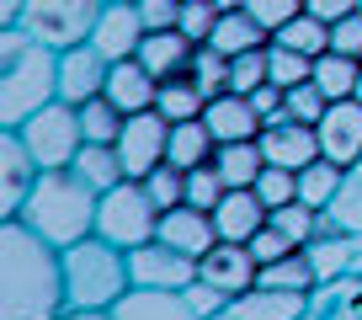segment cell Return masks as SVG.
<instances>
[{"label":"cell","instance_id":"6da1fadb","mask_svg":"<svg viewBox=\"0 0 362 320\" xmlns=\"http://www.w3.org/2000/svg\"><path fill=\"white\" fill-rule=\"evenodd\" d=\"M0 320H59L69 309L64 251L43 240L27 219L0 224Z\"/></svg>","mask_w":362,"mask_h":320},{"label":"cell","instance_id":"7a4b0ae2","mask_svg":"<svg viewBox=\"0 0 362 320\" xmlns=\"http://www.w3.org/2000/svg\"><path fill=\"white\" fill-rule=\"evenodd\" d=\"M48 102H59V48L27 27H0V123L22 128Z\"/></svg>","mask_w":362,"mask_h":320},{"label":"cell","instance_id":"3957f363","mask_svg":"<svg viewBox=\"0 0 362 320\" xmlns=\"http://www.w3.org/2000/svg\"><path fill=\"white\" fill-rule=\"evenodd\" d=\"M96 208H102V193H96L75 166H59V171L37 176L33 198L22 203L16 219H27L43 240H54L59 251H64V246H75V240L96 235Z\"/></svg>","mask_w":362,"mask_h":320},{"label":"cell","instance_id":"277c9868","mask_svg":"<svg viewBox=\"0 0 362 320\" xmlns=\"http://www.w3.org/2000/svg\"><path fill=\"white\" fill-rule=\"evenodd\" d=\"M134 288L128 251L102 235H86L64 246V294L69 309H117V299Z\"/></svg>","mask_w":362,"mask_h":320},{"label":"cell","instance_id":"5b68a950","mask_svg":"<svg viewBox=\"0 0 362 320\" xmlns=\"http://www.w3.org/2000/svg\"><path fill=\"white\" fill-rule=\"evenodd\" d=\"M96 235L123 246V251H139L160 235V203L149 198V187L139 176H123L112 193H102V208H96Z\"/></svg>","mask_w":362,"mask_h":320},{"label":"cell","instance_id":"8992f818","mask_svg":"<svg viewBox=\"0 0 362 320\" xmlns=\"http://www.w3.org/2000/svg\"><path fill=\"white\" fill-rule=\"evenodd\" d=\"M16 134L27 139V149L37 155L43 171H59V166H75V155L86 149V123H80V107L75 102H48L43 113H33Z\"/></svg>","mask_w":362,"mask_h":320},{"label":"cell","instance_id":"52a82bcc","mask_svg":"<svg viewBox=\"0 0 362 320\" xmlns=\"http://www.w3.org/2000/svg\"><path fill=\"white\" fill-rule=\"evenodd\" d=\"M107 6L112 0H27L16 27H27L33 38H43L54 48H75V43H90Z\"/></svg>","mask_w":362,"mask_h":320},{"label":"cell","instance_id":"ba28073f","mask_svg":"<svg viewBox=\"0 0 362 320\" xmlns=\"http://www.w3.org/2000/svg\"><path fill=\"white\" fill-rule=\"evenodd\" d=\"M165 149H170V118L160 107H144V113H128L123 118V134H117V155H123V171L144 182L155 166H165Z\"/></svg>","mask_w":362,"mask_h":320},{"label":"cell","instance_id":"9c48e42d","mask_svg":"<svg viewBox=\"0 0 362 320\" xmlns=\"http://www.w3.org/2000/svg\"><path fill=\"white\" fill-rule=\"evenodd\" d=\"M315 134H320V155H325L330 166H341V171H351L362 160V102L357 96L330 102L325 118L315 123Z\"/></svg>","mask_w":362,"mask_h":320},{"label":"cell","instance_id":"30bf717a","mask_svg":"<svg viewBox=\"0 0 362 320\" xmlns=\"http://www.w3.org/2000/svg\"><path fill=\"white\" fill-rule=\"evenodd\" d=\"M37 176H43V166H37V155L27 149V139L16 134V128H6V134H0V214L6 219L22 214V203L33 198Z\"/></svg>","mask_w":362,"mask_h":320},{"label":"cell","instance_id":"8fae6325","mask_svg":"<svg viewBox=\"0 0 362 320\" xmlns=\"http://www.w3.org/2000/svg\"><path fill=\"white\" fill-rule=\"evenodd\" d=\"M107 75H112V59H107L96 43L59 48V96H64V102L86 107L90 96L107 91Z\"/></svg>","mask_w":362,"mask_h":320},{"label":"cell","instance_id":"7c38bea8","mask_svg":"<svg viewBox=\"0 0 362 320\" xmlns=\"http://www.w3.org/2000/svg\"><path fill=\"white\" fill-rule=\"evenodd\" d=\"M128 267H134V288H187L197 278V256L165 246L160 235L139 251H128Z\"/></svg>","mask_w":362,"mask_h":320},{"label":"cell","instance_id":"4fadbf2b","mask_svg":"<svg viewBox=\"0 0 362 320\" xmlns=\"http://www.w3.org/2000/svg\"><path fill=\"white\" fill-rule=\"evenodd\" d=\"M256 273H261V262H256V251H250V240H218L214 251L197 262V278L214 283V288H224L229 299H240L245 288H256Z\"/></svg>","mask_w":362,"mask_h":320},{"label":"cell","instance_id":"5bb4252c","mask_svg":"<svg viewBox=\"0 0 362 320\" xmlns=\"http://www.w3.org/2000/svg\"><path fill=\"white\" fill-rule=\"evenodd\" d=\"M256 144L267 155V166H288V171H304V166L320 160V134L309 123H298V118H272Z\"/></svg>","mask_w":362,"mask_h":320},{"label":"cell","instance_id":"9a60e30c","mask_svg":"<svg viewBox=\"0 0 362 320\" xmlns=\"http://www.w3.org/2000/svg\"><path fill=\"white\" fill-rule=\"evenodd\" d=\"M160 240L203 262V256L218 246V224H214V214H208V208L181 203V208H165V214H160Z\"/></svg>","mask_w":362,"mask_h":320},{"label":"cell","instance_id":"2e32d148","mask_svg":"<svg viewBox=\"0 0 362 320\" xmlns=\"http://www.w3.org/2000/svg\"><path fill=\"white\" fill-rule=\"evenodd\" d=\"M144 16H139V6H128V0H112L102 11V22H96V33H90V43L102 48L107 59H139V43H144Z\"/></svg>","mask_w":362,"mask_h":320},{"label":"cell","instance_id":"e0dca14e","mask_svg":"<svg viewBox=\"0 0 362 320\" xmlns=\"http://www.w3.org/2000/svg\"><path fill=\"white\" fill-rule=\"evenodd\" d=\"M139 59L149 64V75H155V80H176V75H192L197 43L181 33V27H160V33H144Z\"/></svg>","mask_w":362,"mask_h":320},{"label":"cell","instance_id":"ac0fdd59","mask_svg":"<svg viewBox=\"0 0 362 320\" xmlns=\"http://www.w3.org/2000/svg\"><path fill=\"white\" fill-rule=\"evenodd\" d=\"M203 123L214 128V139L218 144H240V139H261V113L250 107V96H240V91H224V96H214V102L203 107Z\"/></svg>","mask_w":362,"mask_h":320},{"label":"cell","instance_id":"d6986e66","mask_svg":"<svg viewBox=\"0 0 362 320\" xmlns=\"http://www.w3.org/2000/svg\"><path fill=\"white\" fill-rule=\"evenodd\" d=\"M272 208L256 198V187H229L214 208V224H218V240H250L256 229H267Z\"/></svg>","mask_w":362,"mask_h":320},{"label":"cell","instance_id":"ffe728a7","mask_svg":"<svg viewBox=\"0 0 362 320\" xmlns=\"http://www.w3.org/2000/svg\"><path fill=\"white\" fill-rule=\"evenodd\" d=\"M112 320H197V309L187 304L181 288H128Z\"/></svg>","mask_w":362,"mask_h":320},{"label":"cell","instance_id":"44dd1931","mask_svg":"<svg viewBox=\"0 0 362 320\" xmlns=\"http://www.w3.org/2000/svg\"><path fill=\"white\" fill-rule=\"evenodd\" d=\"M107 96H112L123 113H144V107L160 102V80L149 75L144 59H117L112 75H107Z\"/></svg>","mask_w":362,"mask_h":320},{"label":"cell","instance_id":"7402d4cb","mask_svg":"<svg viewBox=\"0 0 362 320\" xmlns=\"http://www.w3.org/2000/svg\"><path fill=\"white\" fill-rule=\"evenodd\" d=\"M235 309L240 320H304V309H309V294H293V288H245V294L235 299Z\"/></svg>","mask_w":362,"mask_h":320},{"label":"cell","instance_id":"603a6c76","mask_svg":"<svg viewBox=\"0 0 362 320\" xmlns=\"http://www.w3.org/2000/svg\"><path fill=\"white\" fill-rule=\"evenodd\" d=\"M304 251H309V262H315L320 283H336V278L357 273V235H346V229H336V235H315Z\"/></svg>","mask_w":362,"mask_h":320},{"label":"cell","instance_id":"cb8c5ba5","mask_svg":"<svg viewBox=\"0 0 362 320\" xmlns=\"http://www.w3.org/2000/svg\"><path fill=\"white\" fill-rule=\"evenodd\" d=\"M208 43H214L218 54L235 59V54H245V48H267V43H272V33L245 11V6H235V11L218 16V27H214V38H208Z\"/></svg>","mask_w":362,"mask_h":320},{"label":"cell","instance_id":"d4e9b609","mask_svg":"<svg viewBox=\"0 0 362 320\" xmlns=\"http://www.w3.org/2000/svg\"><path fill=\"white\" fill-rule=\"evenodd\" d=\"M214 149H218V139H214V128H208L203 118H192V123H170V149H165L170 166L192 171V166L214 160Z\"/></svg>","mask_w":362,"mask_h":320},{"label":"cell","instance_id":"484cf974","mask_svg":"<svg viewBox=\"0 0 362 320\" xmlns=\"http://www.w3.org/2000/svg\"><path fill=\"white\" fill-rule=\"evenodd\" d=\"M214 166L229 187H256V176L267 171V155H261L256 139H240V144H218L214 149Z\"/></svg>","mask_w":362,"mask_h":320},{"label":"cell","instance_id":"4316f807","mask_svg":"<svg viewBox=\"0 0 362 320\" xmlns=\"http://www.w3.org/2000/svg\"><path fill=\"white\" fill-rule=\"evenodd\" d=\"M256 283H261V288H293V294H315L320 278H315L309 251H288V256H277V262H261Z\"/></svg>","mask_w":362,"mask_h":320},{"label":"cell","instance_id":"83f0119b","mask_svg":"<svg viewBox=\"0 0 362 320\" xmlns=\"http://www.w3.org/2000/svg\"><path fill=\"white\" fill-rule=\"evenodd\" d=\"M75 171L86 176L96 193H112V187L128 176V171H123V155H117V144H90V139H86V149L75 155Z\"/></svg>","mask_w":362,"mask_h":320},{"label":"cell","instance_id":"f1b7e54d","mask_svg":"<svg viewBox=\"0 0 362 320\" xmlns=\"http://www.w3.org/2000/svg\"><path fill=\"white\" fill-rule=\"evenodd\" d=\"M357 75H362V59H351V54H336V48H325V54L315 59V86L330 96V102H341V96L357 91Z\"/></svg>","mask_w":362,"mask_h":320},{"label":"cell","instance_id":"f546056e","mask_svg":"<svg viewBox=\"0 0 362 320\" xmlns=\"http://www.w3.org/2000/svg\"><path fill=\"white\" fill-rule=\"evenodd\" d=\"M160 113L170 118V123H192V118H203L208 96L197 91V80L192 75H176V80H160Z\"/></svg>","mask_w":362,"mask_h":320},{"label":"cell","instance_id":"4dcf8cb0","mask_svg":"<svg viewBox=\"0 0 362 320\" xmlns=\"http://www.w3.org/2000/svg\"><path fill=\"white\" fill-rule=\"evenodd\" d=\"M341 182H346V171H341V166H330V160L320 155L315 166H304V171H298V203L330 208V198L341 193Z\"/></svg>","mask_w":362,"mask_h":320},{"label":"cell","instance_id":"1f68e13d","mask_svg":"<svg viewBox=\"0 0 362 320\" xmlns=\"http://www.w3.org/2000/svg\"><path fill=\"white\" fill-rule=\"evenodd\" d=\"M123 107H117L112 102V96H90V102L86 107H80V123H86V139H90V144H117V134H123Z\"/></svg>","mask_w":362,"mask_h":320},{"label":"cell","instance_id":"d6a6232c","mask_svg":"<svg viewBox=\"0 0 362 320\" xmlns=\"http://www.w3.org/2000/svg\"><path fill=\"white\" fill-rule=\"evenodd\" d=\"M272 43H288V48H298V54H309V59H320L330 48V22H320V16H293L288 27H277L272 33Z\"/></svg>","mask_w":362,"mask_h":320},{"label":"cell","instance_id":"836d02e7","mask_svg":"<svg viewBox=\"0 0 362 320\" xmlns=\"http://www.w3.org/2000/svg\"><path fill=\"white\" fill-rule=\"evenodd\" d=\"M267 69H272V80H277L283 91H293V86L315 80V59L298 54V48H288V43H267Z\"/></svg>","mask_w":362,"mask_h":320},{"label":"cell","instance_id":"e575fe53","mask_svg":"<svg viewBox=\"0 0 362 320\" xmlns=\"http://www.w3.org/2000/svg\"><path fill=\"white\" fill-rule=\"evenodd\" d=\"M192 80H197V91L214 102V96L229 91V54H218L214 43H197V59H192Z\"/></svg>","mask_w":362,"mask_h":320},{"label":"cell","instance_id":"d590c367","mask_svg":"<svg viewBox=\"0 0 362 320\" xmlns=\"http://www.w3.org/2000/svg\"><path fill=\"white\" fill-rule=\"evenodd\" d=\"M224 193H229V182L218 176L214 160H203V166H192V171H187V203H192V208H208V214H214Z\"/></svg>","mask_w":362,"mask_h":320},{"label":"cell","instance_id":"8d00e7d4","mask_svg":"<svg viewBox=\"0 0 362 320\" xmlns=\"http://www.w3.org/2000/svg\"><path fill=\"white\" fill-rule=\"evenodd\" d=\"M267 80H272V69H267V48H245V54L229 59V91L250 96L256 86H267Z\"/></svg>","mask_w":362,"mask_h":320},{"label":"cell","instance_id":"74e56055","mask_svg":"<svg viewBox=\"0 0 362 320\" xmlns=\"http://www.w3.org/2000/svg\"><path fill=\"white\" fill-rule=\"evenodd\" d=\"M144 187H149V198L160 203V214L187 203V171H181V166H170V160H165V166H155V171L144 176Z\"/></svg>","mask_w":362,"mask_h":320},{"label":"cell","instance_id":"f35d334b","mask_svg":"<svg viewBox=\"0 0 362 320\" xmlns=\"http://www.w3.org/2000/svg\"><path fill=\"white\" fill-rule=\"evenodd\" d=\"M272 224L283 229V235H293L298 246H309L315 240V229H320V208H309V203H283V208H272Z\"/></svg>","mask_w":362,"mask_h":320},{"label":"cell","instance_id":"ab89813d","mask_svg":"<svg viewBox=\"0 0 362 320\" xmlns=\"http://www.w3.org/2000/svg\"><path fill=\"white\" fill-rule=\"evenodd\" d=\"M330 219H336L346 235H362V182L346 171V182H341V193L330 198V208H325Z\"/></svg>","mask_w":362,"mask_h":320},{"label":"cell","instance_id":"60d3db41","mask_svg":"<svg viewBox=\"0 0 362 320\" xmlns=\"http://www.w3.org/2000/svg\"><path fill=\"white\" fill-rule=\"evenodd\" d=\"M218 16H224L218 0H181V33L192 38V43H208V38H214Z\"/></svg>","mask_w":362,"mask_h":320},{"label":"cell","instance_id":"b9f144b4","mask_svg":"<svg viewBox=\"0 0 362 320\" xmlns=\"http://www.w3.org/2000/svg\"><path fill=\"white\" fill-rule=\"evenodd\" d=\"M256 198L267 208H283L298 198V171H288V166H267V171L256 176Z\"/></svg>","mask_w":362,"mask_h":320},{"label":"cell","instance_id":"7bdbcfd3","mask_svg":"<svg viewBox=\"0 0 362 320\" xmlns=\"http://www.w3.org/2000/svg\"><path fill=\"white\" fill-rule=\"evenodd\" d=\"M250 16H256L267 33H277V27H288L293 16H304L309 11V0H240Z\"/></svg>","mask_w":362,"mask_h":320},{"label":"cell","instance_id":"ee69618b","mask_svg":"<svg viewBox=\"0 0 362 320\" xmlns=\"http://www.w3.org/2000/svg\"><path fill=\"white\" fill-rule=\"evenodd\" d=\"M325 107H330V96L320 91L315 80H304V86H293V91H288V118H298V123H309V128L325 118Z\"/></svg>","mask_w":362,"mask_h":320},{"label":"cell","instance_id":"f6af8a7d","mask_svg":"<svg viewBox=\"0 0 362 320\" xmlns=\"http://www.w3.org/2000/svg\"><path fill=\"white\" fill-rule=\"evenodd\" d=\"M181 294H187V304L197 309V320H208V315H224L229 304H235V299L224 294V288H214V283H203V278H192V283L181 288Z\"/></svg>","mask_w":362,"mask_h":320},{"label":"cell","instance_id":"bcb514c9","mask_svg":"<svg viewBox=\"0 0 362 320\" xmlns=\"http://www.w3.org/2000/svg\"><path fill=\"white\" fill-rule=\"evenodd\" d=\"M250 251H256V262H277V256H288V251H304L293 235H283V229L267 219V229H256L250 235Z\"/></svg>","mask_w":362,"mask_h":320},{"label":"cell","instance_id":"7dc6e473","mask_svg":"<svg viewBox=\"0 0 362 320\" xmlns=\"http://www.w3.org/2000/svg\"><path fill=\"white\" fill-rule=\"evenodd\" d=\"M330 48H336V54L362 59V11H351V16H341V22H330Z\"/></svg>","mask_w":362,"mask_h":320},{"label":"cell","instance_id":"c3c4849f","mask_svg":"<svg viewBox=\"0 0 362 320\" xmlns=\"http://www.w3.org/2000/svg\"><path fill=\"white\" fill-rule=\"evenodd\" d=\"M250 107L261 113V123H272V118H288V91L277 86V80H267V86H256V91H250Z\"/></svg>","mask_w":362,"mask_h":320},{"label":"cell","instance_id":"681fc988","mask_svg":"<svg viewBox=\"0 0 362 320\" xmlns=\"http://www.w3.org/2000/svg\"><path fill=\"white\" fill-rule=\"evenodd\" d=\"M139 16H144L149 33H160V27H181V0H134Z\"/></svg>","mask_w":362,"mask_h":320},{"label":"cell","instance_id":"f907efd6","mask_svg":"<svg viewBox=\"0 0 362 320\" xmlns=\"http://www.w3.org/2000/svg\"><path fill=\"white\" fill-rule=\"evenodd\" d=\"M351 11H357V0H309V16H320V22H341Z\"/></svg>","mask_w":362,"mask_h":320},{"label":"cell","instance_id":"816d5d0a","mask_svg":"<svg viewBox=\"0 0 362 320\" xmlns=\"http://www.w3.org/2000/svg\"><path fill=\"white\" fill-rule=\"evenodd\" d=\"M22 6H27V0H0V27H16V22H22Z\"/></svg>","mask_w":362,"mask_h":320},{"label":"cell","instance_id":"f5cc1de1","mask_svg":"<svg viewBox=\"0 0 362 320\" xmlns=\"http://www.w3.org/2000/svg\"><path fill=\"white\" fill-rule=\"evenodd\" d=\"M59 320H112V309H64Z\"/></svg>","mask_w":362,"mask_h":320},{"label":"cell","instance_id":"db71d44e","mask_svg":"<svg viewBox=\"0 0 362 320\" xmlns=\"http://www.w3.org/2000/svg\"><path fill=\"white\" fill-rule=\"evenodd\" d=\"M208 320H240V315H235V309H224V315H208Z\"/></svg>","mask_w":362,"mask_h":320},{"label":"cell","instance_id":"11a10c76","mask_svg":"<svg viewBox=\"0 0 362 320\" xmlns=\"http://www.w3.org/2000/svg\"><path fill=\"white\" fill-rule=\"evenodd\" d=\"M351 176H357V182H362V160H357V166H351Z\"/></svg>","mask_w":362,"mask_h":320},{"label":"cell","instance_id":"9f6ffc18","mask_svg":"<svg viewBox=\"0 0 362 320\" xmlns=\"http://www.w3.org/2000/svg\"><path fill=\"white\" fill-rule=\"evenodd\" d=\"M357 11H362V0H357Z\"/></svg>","mask_w":362,"mask_h":320},{"label":"cell","instance_id":"6f0895ef","mask_svg":"<svg viewBox=\"0 0 362 320\" xmlns=\"http://www.w3.org/2000/svg\"><path fill=\"white\" fill-rule=\"evenodd\" d=\"M128 6H134V0H128Z\"/></svg>","mask_w":362,"mask_h":320}]
</instances>
